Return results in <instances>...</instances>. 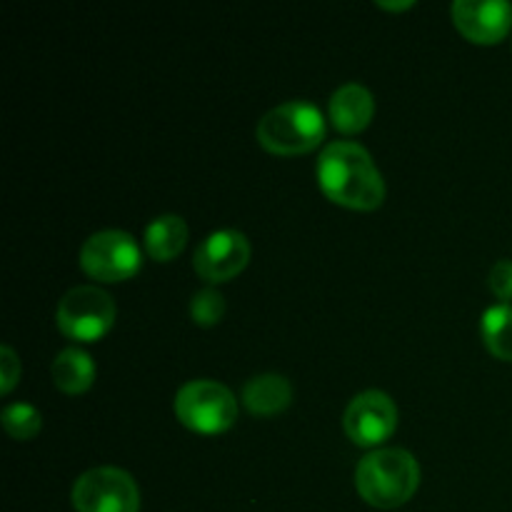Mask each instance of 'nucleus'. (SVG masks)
<instances>
[{
    "instance_id": "7ed1b4c3",
    "label": "nucleus",
    "mask_w": 512,
    "mask_h": 512,
    "mask_svg": "<svg viewBox=\"0 0 512 512\" xmlns=\"http://www.w3.org/2000/svg\"><path fill=\"white\" fill-rule=\"evenodd\" d=\"M255 135L275 155L310 153L325 138V115L308 100H288L260 118Z\"/></svg>"
},
{
    "instance_id": "39448f33",
    "label": "nucleus",
    "mask_w": 512,
    "mask_h": 512,
    "mask_svg": "<svg viewBox=\"0 0 512 512\" xmlns=\"http://www.w3.org/2000/svg\"><path fill=\"white\" fill-rule=\"evenodd\" d=\"M115 300L98 285H78L60 298L55 323L70 340L93 343L100 340L115 323Z\"/></svg>"
},
{
    "instance_id": "9b49d317",
    "label": "nucleus",
    "mask_w": 512,
    "mask_h": 512,
    "mask_svg": "<svg viewBox=\"0 0 512 512\" xmlns=\"http://www.w3.org/2000/svg\"><path fill=\"white\" fill-rule=\"evenodd\" d=\"M328 115L340 133H360L375 115V98L363 83H345L330 95Z\"/></svg>"
},
{
    "instance_id": "6e6552de",
    "label": "nucleus",
    "mask_w": 512,
    "mask_h": 512,
    "mask_svg": "<svg viewBox=\"0 0 512 512\" xmlns=\"http://www.w3.org/2000/svg\"><path fill=\"white\" fill-rule=\"evenodd\" d=\"M343 428L355 445L373 448L388 440L398 428V405L383 390H365L345 408Z\"/></svg>"
},
{
    "instance_id": "aec40b11",
    "label": "nucleus",
    "mask_w": 512,
    "mask_h": 512,
    "mask_svg": "<svg viewBox=\"0 0 512 512\" xmlns=\"http://www.w3.org/2000/svg\"><path fill=\"white\" fill-rule=\"evenodd\" d=\"M378 8H390V10H405V8H413V3H385V0H378Z\"/></svg>"
},
{
    "instance_id": "9d476101",
    "label": "nucleus",
    "mask_w": 512,
    "mask_h": 512,
    "mask_svg": "<svg viewBox=\"0 0 512 512\" xmlns=\"http://www.w3.org/2000/svg\"><path fill=\"white\" fill-rule=\"evenodd\" d=\"M453 23L468 40L493 45L512 28V5L508 0H455Z\"/></svg>"
},
{
    "instance_id": "6ab92c4d",
    "label": "nucleus",
    "mask_w": 512,
    "mask_h": 512,
    "mask_svg": "<svg viewBox=\"0 0 512 512\" xmlns=\"http://www.w3.org/2000/svg\"><path fill=\"white\" fill-rule=\"evenodd\" d=\"M488 283L500 300H512V260H498L490 270Z\"/></svg>"
},
{
    "instance_id": "f03ea898",
    "label": "nucleus",
    "mask_w": 512,
    "mask_h": 512,
    "mask_svg": "<svg viewBox=\"0 0 512 512\" xmlns=\"http://www.w3.org/2000/svg\"><path fill=\"white\" fill-rule=\"evenodd\" d=\"M355 488L373 508H400L418 493L420 465L415 455L403 448L373 450L355 468Z\"/></svg>"
},
{
    "instance_id": "f8f14e48",
    "label": "nucleus",
    "mask_w": 512,
    "mask_h": 512,
    "mask_svg": "<svg viewBox=\"0 0 512 512\" xmlns=\"http://www.w3.org/2000/svg\"><path fill=\"white\" fill-rule=\"evenodd\" d=\"M290 403H293V385L285 375L260 373L243 385V405L253 415L270 418L283 413Z\"/></svg>"
},
{
    "instance_id": "20e7f679",
    "label": "nucleus",
    "mask_w": 512,
    "mask_h": 512,
    "mask_svg": "<svg viewBox=\"0 0 512 512\" xmlns=\"http://www.w3.org/2000/svg\"><path fill=\"white\" fill-rule=\"evenodd\" d=\"M175 415L195 433H225L238 418V398L218 380H188L175 395Z\"/></svg>"
},
{
    "instance_id": "2eb2a0df",
    "label": "nucleus",
    "mask_w": 512,
    "mask_h": 512,
    "mask_svg": "<svg viewBox=\"0 0 512 512\" xmlns=\"http://www.w3.org/2000/svg\"><path fill=\"white\" fill-rule=\"evenodd\" d=\"M480 333L495 358L512 360V305H490L480 318Z\"/></svg>"
},
{
    "instance_id": "dca6fc26",
    "label": "nucleus",
    "mask_w": 512,
    "mask_h": 512,
    "mask_svg": "<svg viewBox=\"0 0 512 512\" xmlns=\"http://www.w3.org/2000/svg\"><path fill=\"white\" fill-rule=\"evenodd\" d=\"M3 428L15 440H33L43 430V415L30 403H10L0 415Z\"/></svg>"
},
{
    "instance_id": "ddd939ff",
    "label": "nucleus",
    "mask_w": 512,
    "mask_h": 512,
    "mask_svg": "<svg viewBox=\"0 0 512 512\" xmlns=\"http://www.w3.org/2000/svg\"><path fill=\"white\" fill-rule=\"evenodd\" d=\"M185 240H188V223L173 213L158 215V218L150 220L143 235L148 255L153 260H160V263H168L175 255H180V250L185 248Z\"/></svg>"
},
{
    "instance_id": "1a4fd4ad",
    "label": "nucleus",
    "mask_w": 512,
    "mask_h": 512,
    "mask_svg": "<svg viewBox=\"0 0 512 512\" xmlns=\"http://www.w3.org/2000/svg\"><path fill=\"white\" fill-rule=\"evenodd\" d=\"M250 260V243L245 233L235 228H223L210 233L195 248V273L208 283H225L243 273Z\"/></svg>"
},
{
    "instance_id": "0eeeda50",
    "label": "nucleus",
    "mask_w": 512,
    "mask_h": 512,
    "mask_svg": "<svg viewBox=\"0 0 512 512\" xmlns=\"http://www.w3.org/2000/svg\"><path fill=\"white\" fill-rule=\"evenodd\" d=\"M73 508L78 512H138L140 490L133 475L120 468L85 470L73 485Z\"/></svg>"
},
{
    "instance_id": "f3484780",
    "label": "nucleus",
    "mask_w": 512,
    "mask_h": 512,
    "mask_svg": "<svg viewBox=\"0 0 512 512\" xmlns=\"http://www.w3.org/2000/svg\"><path fill=\"white\" fill-rule=\"evenodd\" d=\"M190 315L198 325L210 328L218 325L225 315V298L215 288H203L193 295L190 300Z\"/></svg>"
},
{
    "instance_id": "423d86ee",
    "label": "nucleus",
    "mask_w": 512,
    "mask_h": 512,
    "mask_svg": "<svg viewBox=\"0 0 512 512\" xmlns=\"http://www.w3.org/2000/svg\"><path fill=\"white\" fill-rule=\"evenodd\" d=\"M143 265L138 240L125 230H98L80 248V268L100 283H120L133 278Z\"/></svg>"
},
{
    "instance_id": "4468645a",
    "label": "nucleus",
    "mask_w": 512,
    "mask_h": 512,
    "mask_svg": "<svg viewBox=\"0 0 512 512\" xmlns=\"http://www.w3.org/2000/svg\"><path fill=\"white\" fill-rule=\"evenodd\" d=\"M53 380L63 393H85L95 380V363L90 353H85L78 345L60 350L53 360Z\"/></svg>"
},
{
    "instance_id": "f257e3e1",
    "label": "nucleus",
    "mask_w": 512,
    "mask_h": 512,
    "mask_svg": "<svg viewBox=\"0 0 512 512\" xmlns=\"http://www.w3.org/2000/svg\"><path fill=\"white\" fill-rule=\"evenodd\" d=\"M318 185L333 203L353 210H375L385 200L383 173L373 155L353 140H335L318 158Z\"/></svg>"
},
{
    "instance_id": "a211bd4d",
    "label": "nucleus",
    "mask_w": 512,
    "mask_h": 512,
    "mask_svg": "<svg viewBox=\"0 0 512 512\" xmlns=\"http://www.w3.org/2000/svg\"><path fill=\"white\" fill-rule=\"evenodd\" d=\"M20 380V360L10 345H0V393L8 395Z\"/></svg>"
}]
</instances>
